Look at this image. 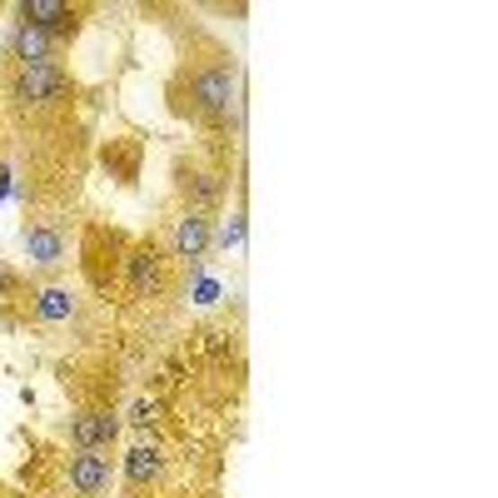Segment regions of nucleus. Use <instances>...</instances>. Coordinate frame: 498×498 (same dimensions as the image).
<instances>
[{"label":"nucleus","mask_w":498,"mask_h":498,"mask_svg":"<svg viewBox=\"0 0 498 498\" xmlns=\"http://www.w3.org/2000/svg\"><path fill=\"white\" fill-rule=\"evenodd\" d=\"M66 433H70V449H76V454H110L115 439H120V419L110 409H85V414L70 419Z\"/></svg>","instance_id":"4"},{"label":"nucleus","mask_w":498,"mask_h":498,"mask_svg":"<svg viewBox=\"0 0 498 498\" xmlns=\"http://www.w3.org/2000/svg\"><path fill=\"white\" fill-rule=\"evenodd\" d=\"M76 21H80V11H70L66 0H25L21 5V25H35V31L55 35V40H70Z\"/></svg>","instance_id":"9"},{"label":"nucleus","mask_w":498,"mask_h":498,"mask_svg":"<svg viewBox=\"0 0 498 498\" xmlns=\"http://www.w3.org/2000/svg\"><path fill=\"white\" fill-rule=\"evenodd\" d=\"M165 474H170V458H165V449L155 444V439L135 444L130 454L120 458V478H125L130 488H160Z\"/></svg>","instance_id":"6"},{"label":"nucleus","mask_w":498,"mask_h":498,"mask_svg":"<svg viewBox=\"0 0 498 498\" xmlns=\"http://www.w3.org/2000/svg\"><path fill=\"white\" fill-rule=\"evenodd\" d=\"M165 284H170V260H165L160 245H140L125 254V289H130V299H160Z\"/></svg>","instance_id":"3"},{"label":"nucleus","mask_w":498,"mask_h":498,"mask_svg":"<svg viewBox=\"0 0 498 498\" xmlns=\"http://www.w3.org/2000/svg\"><path fill=\"white\" fill-rule=\"evenodd\" d=\"M21 249H25V260H31L35 270L66 264V235H60V225H50V219H25Z\"/></svg>","instance_id":"5"},{"label":"nucleus","mask_w":498,"mask_h":498,"mask_svg":"<svg viewBox=\"0 0 498 498\" xmlns=\"http://www.w3.org/2000/svg\"><path fill=\"white\" fill-rule=\"evenodd\" d=\"M215 299H219V284L205 280V284H200V304H215Z\"/></svg>","instance_id":"15"},{"label":"nucleus","mask_w":498,"mask_h":498,"mask_svg":"<svg viewBox=\"0 0 498 498\" xmlns=\"http://www.w3.org/2000/svg\"><path fill=\"white\" fill-rule=\"evenodd\" d=\"M130 423H135V429H155V423H160V404H155V399H135Z\"/></svg>","instance_id":"14"},{"label":"nucleus","mask_w":498,"mask_h":498,"mask_svg":"<svg viewBox=\"0 0 498 498\" xmlns=\"http://www.w3.org/2000/svg\"><path fill=\"white\" fill-rule=\"evenodd\" d=\"M190 105L215 125H229L245 110V85H239V66L235 60H209L190 76Z\"/></svg>","instance_id":"1"},{"label":"nucleus","mask_w":498,"mask_h":498,"mask_svg":"<svg viewBox=\"0 0 498 498\" xmlns=\"http://www.w3.org/2000/svg\"><path fill=\"white\" fill-rule=\"evenodd\" d=\"M245 245V215H229L225 225L209 235V249H239Z\"/></svg>","instance_id":"13"},{"label":"nucleus","mask_w":498,"mask_h":498,"mask_svg":"<svg viewBox=\"0 0 498 498\" xmlns=\"http://www.w3.org/2000/svg\"><path fill=\"white\" fill-rule=\"evenodd\" d=\"M209 235H215L209 215H190V209H184V215L174 219V229H170V254H174V260H184V264L205 260V254H209Z\"/></svg>","instance_id":"8"},{"label":"nucleus","mask_w":498,"mask_h":498,"mask_svg":"<svg viewBox=\"0 0 498 498\" xmlns=\"http://www.w3.org/2000/svg\"><path fill=\"white\" fill-rule=\"evenodd\" d=\"M5 289H15V274H11V264L0 260V294H5Z\"/></svg>","instance_id":"16"},{"label":"nucleus","mask_w":498,"mask_h":498,"mask_svg":"<svg viewBox=\"0 0 498 498\" xmlns=\"http://www.w3.org/2000/svg\"><path fill=\"white\" fill-rule=\"evenodd\" d=\"M66 484H70V494H80V498H100L115 484V458L110 454H76L66 464Z\"/></svg>","instance_id":"7"},{"label":"nucleus","mask_w":498,"mask_h":498,"mask_svg":"<svg viewBox=\"0 0 498 498\" xmlns=\"http://www.w3.org/2000/svg\"><path fill=\"white\" fill-rule=\"evenodd\" d=\"M55 50H60L55 35L15 21V31H11V60H15V66H55Z\"/></svg>","instance_id":"10"},{"label":"nucleus","mask_w":498,"mask_h":498,"mask_svg":"<svg viewBox=\"0 0 498 498\" xmlns=\"http://www.w3.org/2000/svg\"><path fill=\"white\" fill-rule=\"evenodd\" d=\"M76 309H80V299L66 289V284H45V289L35 294V304H31L35 325H70Z\"/></svg>","instance_id":"12"},{"label":"nucleus","mask_w":498,"mask_h":498,"mask_svg":"<svg viewBox=\"0 0 498 498\" xmlns=\"http://www.w3.org/2000/svg\"><path fill=\"white\" fill-rule=\"evenodd\" d=\"M5 95L21 110H45V105H60V100L70 95V80H66V70H60V60H55V66H15Z\"/></svg>","instance_id":"2"},{"label":"nucleus","mask_w":498,"mask_h":498,"mask_svg":"<svg viewBox=\"0 0 498 498\" xmlns=\"http://www.w3.org/2000/svg\"><path fill=\"white\" fill-rule=\"evenodd\" d=\"M180 195H184V209H190V215H209V209H219V200H225V180H219V174H205V170H180Z\"/></svg>","instance_id":"11"}]
</instances>
